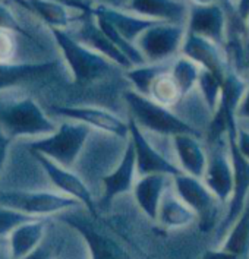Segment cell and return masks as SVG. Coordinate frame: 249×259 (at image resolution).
Returning <instances> with one entry per match:
<instances>
[{
	"label": "cell",
	"instance_id": "6da1fadb",
	"mask_svg": "<svg viewBox=\"0 0 249 259\" xmlns=\"http://www.w3.org/2000/svg\"><path fill=\"white\" fill-rule=\"evenodd\" d=\"M0 127L12 138H43L57 123L31 97H0Z\"/></svg>",
	"mask_w": 249,
	"mask_h": 259
},
{
	"label": "cell",
	"instance_id": "7a4b0ae2",
	"mask_svg": "<svg viewBox=\"0 0 249 259\" xmlns=\"http://www.w3.org/2000/svg\"><path fill=\"white\" fill-rule=\"evenodd\" d=\"M56 44L63 56L72 79L76 85H90L94 82L110 76L117 68L104 56H101L88 46L78 40L75 35L69 34L66 29L49 28Z\"/></svg>",
	"mask_w": 249,
	"mask_h": 259
},
{
	"label": "cell",
	"instance_id": "3957f363",
	"mask_svg": "<svg viewBox=\"0 0 249 259\" xmlns=\"http://www.w3.org/2000/svg\"><path fill=\"white\" fill-rule=\"evenodd\" d=\"M91 134L93 129L87 124L75 120H63L50 135L35 138L34 141L27 142L25 147L29 152L44 155L56 164L72 170L78 163Z\"/></svg>",
	"mask_w": 249,
	"mask_h": 259
},
{
	"label": "cell",
	"instance_id": "277c9868",
	"mask_svg": "<svg viewBox=\"0 0 249 259\" xmlns=\"http://www.w3.org/2000/svg\"><path fill=\"white\" fill-rule=\"evenodd\" d=\"M122 98L129 113V119L145 134L167 138L179 134H194L199 137L172 110L154 103L150 97L141 96L129 88L122 93Z\"/></svg>",
	"mask_w": 249,
	"mask_h": 259
},
{
	"label": "cell",
	"instance_id": "5b68a950",
	"mask_svg": "<svg viewBox=\"0 0 249 259\" xmlns=\"http://www.w3.org/2000/svg\"><path fill=\"white\" fill-rule=\"evenodd\" d=\"M0 205L24 212L34 219L60 215L65 211L79 208L81 204L60 192L38 189H0Z\"/></svg>",
	"mask_w": 249,
	"mask_h": 259
},
{
	"label": "cell",
	"instance_id": "8992f818",
	"mask_svg": "<svg viewBox=\"0 0 249 259\" xmlns=\"http://www.w3.org/2000/svg\"><path fill=\"white\" fill-rule=\"evenodd\" d=\"M75 209L76 208L62 212L59 220L82 237L90 259H131L119 242L100 227L98 219L90 214H78Z\"/></svg>",
	"mask_w": 249,
	"mask_h": 259
},
{
	"label": "cell",
	"instance_id": "52a82bcc",
	"mask_svg": "<svg viewBox=\"0 0 249 259\" xmlns=\"http://www.w3.org/2000/svg\"><path fill=\"white\" fill-rule=\"evenodd\" d=\"M185 35V25L157 22L139 35L135 46L145 63H163L180 55Z\"/></svg>",
	"mask_w": 249,
	"mask_h": 259
},
{
	"label": "cell",
	"instance_id": "ba28073f",
	"mask_svg": "<svg viewBox=\"0 0 249 259\" xmlns=\"http://www.w3.org/2000/svg\"><path fill=\"white\" fill-rule=\"evenodd\" d=\"M207 167L202 176V182L219 199V202L226 206L232 196L235 180L227 134L214 138V141H211L210 145H207Z\"/></svg>",
	"mask_w": 249,
	"mask_h": 259
},
{
	"label": "cell",
	"instance_id": "9c48e42d",
	"mask_svg": "<svg viewBox=\"0 0 249 259\" xmlns=\"http://www.w3.org/2000/svg\"><path fill=\"white\" fill-rule=\"evenodd\" d=\"M236 127H237V123L230 124L227 127V141H229V150H230V157H232V163H233L235 180H233L232 196L226 205V209L223 212L220 223L216 227V236H217V239H220V242L226 236L227 230L232 227L236 219L240 215L249 198V161L240 155V152L236 147L235 139H233V132H236Z\"/></svg>",
	"mask_w": 249,
	"mask_h": 259
},
{
	"label": "cell",
	"instance_id": "30bf717a",
	"mask_svg": "<svg viewBox=\"0 0 249 259\" xmlns=\"http://www.w3.org/2000/svg\"><path fill=\"white\" fill-rule=\"evenodd\" d=\"M129 123V141L135 151V161H137V173L139 176L147 175H166L175 176L179 175L180 170L172 158L161 147H158L150 135L141 131L131 119Z\"/></svg>",
	"mask_w": 249,
	"mask_h": 259
},
{
	"label": "cell",
	"instance_id": "8fae6325",
	"mask_svg": "<svg viewBox=\"0 0 249 259\" xmlns=\"http://www.w3.org/2000/svg\"><path fill=\"white\" fill-rule=\"evenodd\" d=\"M31 154L35 158V161L38 163V165L42 167V170L47 176V179L50 180V183L57 191L75 201H78L81 206L87 209V212L90 215H93L94 219H98L97 201L94 199V195L91 192V188L88 186V183L78 173H75L70 168L56 164L55 161L46 158L44 155L35 154V152H31Z\"/></svg>",
	"mask_w": 249,
	"mask_h": 259
},
{
	"label": "cell",
	"instance_id": "7c38bea8",
	"mask_svg": "<svg viewBox=\"0 0 249 259\" xmlns=\"http://www.w3.org/2000/svg\"><path fill=\"white\" fill-rule=\"evenodd\" d=\"M172 188L176 195L195 212L198 221L204 224L214 226L219 208L223 205L205 186L202 179L194 178L185 173L172 176Z\"/></svg>",
	"mask_w": 249,
	"mask_h": 259
},
{
	"label": "cell",
	"instance_id": "4fadbf2b",
	"mask_svg": "<svg viewBox=\"0 0 249 259\" xmlns=\"http://www.w3.org/2000/svg\"><path fill=\"white\" fill-rule=\"evenodd\" d=\"M53 113L65 117V120L87 124L90 129L109 134L113 137L129 138V123L110 110L94 107V106H57L53 107Z\"/></svg>",
	"mask_w": 249,
	"mask_h": 259
},
{
	"label": "cell",
	"instance_id": "5bb4252c",
	"mask_svg": "<svg viewBox=\"0 0 249 259\" xmlns=\"http://www.w3.org/2000/svg\"><path fill=\"white\" fill-rule=\"evenodd\" d=\"M229 11L222 3H214L208 6L188 3L186 31L204 37L223 47L227 38Z\"/></svg>",
	"mask_w": 249,
	"mask_h": 259
},
{
	"label": "cell",
	"instance_id": "9a60e30c",
	"mask_svg": "<svg viewBox=\"0 0 249 259\" xmlns=\"http://www.w3.org/2000/svg\"><path fill=\"white\" fill-rule=\"evenodd\" d=\"M137 179H138V173H137L135 151L132 147V142L128 139V145L124 148L120 161L100 180L101 195H100V201H97V206L101 205L104 208H109L116 198L132 192Z\"/></svg>",
	"mask_w": 249,
	"mask_h": 259
},
{
	"label": "cell",
	"instance_id": "2e32d148",
	"mask_svg": "<svg viewBox=\"0 0 249 259\" xmlns=\"http://www.w3.org/2000/svg\"><path fill=\"white\" fill-rule=\"evenodd\" d=\"M180 55L189 57L201 68L214 73L220 79L224 78L226 72L230 69L227 56L222 46L188 31L182 42Z\"/></svg>",
	"mask_w": 249,
	"mask_h": 259
},
{
	"label": "cell",
	"instance_id": "e0dca14e",
	"mask_svg": "<svg viewBox=\"0 0 249 259\" xmlns=\"http://www.w3.org/2000/svg\"><path fill=\"white\" fill-rule=\"evenodd\" d=\"M175 163L180 173L202 179L207 167V144L204 138L194 134H179L172 137Z\"/></svg>",
	"mask_w": 249,
	"mask_h": 259
},
{
	"label": "cell",
	"instance_id": "ac0fdd59",
	"mask_svg": "<svg viewBox=\"0 0 249 259\" xmlns=\"http://www.w3.org/2000/svg\"><path fill=\"white\" fill-rule=\"evenodd\" d=\"M57 63L47 62H9L0 63V93L18 88L24 83L43 79L52 75Z\"/></svg>",
	"mask_w": 249,
	"mask_h": 259
},
{
	"label": "cell",
	"instance_id": "d6986e66",
	"mask_svg": "<svg viewBox=\"0 0 249 259\" xmlns=\"http://www.w3.org/2000/svg\"><path fill=\"white\" fill-rule=\"evenodd\" d=\"M126 9L152 21L186 27L188 3L178 0H128Z\"/></svg>",
	"mask_w": 249,
	"mask_h": 259
},
{
	"label": "cell",
	"instance_id": "ffe728a7",
	"mask_svg": "<svg viewBox=\"0 0 249 259\" xmlns=\"http://www.w3.org/2000/svg\"><path fill=\"white\" fill-rule=\"evenodd\" d=\"M76 38L81 42H84L85 46H88L90 49H93L94 52L104 56L107 60H110L111 63H114L117 68H120L122 70L132 68V63L129 62V59L97 27L96 19L93 16V11L85 15Z\"/></svg>",
	"mask_w": 249,
	"mask_h": 259
},
{
	"label": "cell",
	"instance_id": "44dd1931",
	"mask_svg": "<svg viewBox=\"0 0 249 259\" xmlns=\"http://www.w3.org/2000/svg\"><path fill=\"white\" fill-rule=\"evenodd\" d=\"M172 183V176L166 175H147L139 176L134 185L132 195L138 205V208L144 212L145 217L155 221L157 211L161 202V198Z\"/></svg>",
	"mask_w": 249,
	"mask_h": 259
},
{
	"label": "cell",
	"instance_id": "7402d4cb",
	"mask_svg": "<svg viewBox=\"0 0 249 259\" xmlns=\"http://www.w3.org/2000/svg\"><path fill=\"white\" fill-rule=\"evenodd\" d=\"M170 110L201 138L205 137L214 119V113L210 110L196 88L182 97L178 104Z\"/></svg>",
	"mask_w": 249,
	"mask_h": 259
},
{
	"label": "cell",
	"instance_id": "603a6c76",
	"mask_svg": "<svg viewBox=\"0 0 249 259\" xmlns=\"http://www.w3.org/2000/svg\"><path fill=\"white\" fill-rule=\"evenodd\" d=\"M93 14L100 15L106 21H109L124 40H128L132 44H135V41L138 40V37L145 29L160 22V21H152L148 18L132 14L129 11H123L116 6H109V5H97L93 9Z\"/></svg>",
	"mask_w": 249,
	"mask_h": 259
},
{
	"label": "cell",
	"instance_id": "cb8c5ba5",
	"mask_svg": "<svg viewBox=\"0 0 249 259\" xmlns=\"http://www.w3.org/2000/svg\"><path fill=\"white\" fill-rule=\"evenodd\" d=\"M195 221H198L195 212L176 195L170 183L161 198L155 223L170 230H178L192 226Z\"/></svg>",
	"mask_w": 249,
	"mask_h": 259
},
{
	"label": "cell",
	"instance_id": "d4e9b609",
	"mask_svg": "<svg viewBox=\"0 0 249 259\" xmlns=\"http://www.w3.org/2000/svg\"><path fill=\"white\" fill-rule=\"evenodd\" d=\"M47 232L46 219H34L18 226L8 236L11 259H21L42 245Z\"/></svg>",
	"mask_w": 249,
	"mask_h": 259
},
{
	"label": "cell",
	"instance_id": "484cf974",
	"mask_svg": "<svg viewBox=\"0 0 249 259\" xmlns=\"http://www.w3.org/2000/svg\"><path fill=\"white\" fill-rule=\"evenodd\" d=\"M18 6L38 16L49 28L66 29L76 19L72 14L69 5L55 2V0H12ZM72 8V6H70Z\"/></svg>",
	"mask_w": 249,
	"mask_h": 259
},
{
	"label": "cell",
	"instance_id": "4316f807",
	"mask_svg": "<svg viewBox=\"0 0 249 259\" xmlns=\"http://www.w3.org/2000/svg\"><path fill=\"white\" fill-rule=\"evenodd\" d=\"M219 247L242 259H249V198L240 215L227 230Z\"/></svg>",
	"mask_w": 249,
	"mask_h": 259
},
{
	"label": "cell",
	"instance_id": "83f0119b",
	"mask_svg": "<svg viewBox=\"0 0 249 259\" xmlns=\"http://www.w3.org/2000/svg\"><path fill=\"white\" fill-rule=\"evenodd\" d=\"M170 65H172V60L163 62V63H144L139 66L126 69L123 70V75L126 81H129V83L132 85L131 90H134L141 96L148 97L154 79L163 72H167L170 69Z\"/></svg>",
	"mask_w": 249,
	"mask_h": 259
},
{
	"label": "cell",
	"instance_id": "f1b7e54d",
	"mask_svg": "<svg viewBox=\"0 0 249 259\" xmlns=\"http://www.w3.org/2000/svg\"><path fill=\"white\" fill-rule=\"evenodd\" d=\"M201 70L202 68L186 56L179 55L172 60L169 72L176 82V85L179 87L182 97L186 96L188 93L194 91L196 88Z\"/></svg>",
	"mask_w": 249,
	"mask_h": 259
},
{
	"label": "cell",
	"instance_id": "f546056e",
	"mask_svg": "<svg viewBox=\"0 0 249 259\" xmlns=\"http://www.w3.org/2000/svg\"><path fill=\"white\" fill-rule=\"evenodd\" d=\"M170 70V69H169ZM163 72L161 75H158L154 82L151 83L148 97L151 98L154 103L167 107V109H173L178 101L182 98L179 87L176 85L175 79L172 78L170 72Z\"/></svg>",
	"mask_w": 249,
	"mask_h": 259
},
{
	"label": "cell",
	"instance_id": "4dcf8cb0",
	"mask_svg": "<svg viewBox=\"0 0 249 259\" xmlns=\"http://www.w3.org/2000/svg\"><path fill=\"white\" fill-rule=\"evenodd\" d=\"M222 82L223 79L217 78L214 73L202 69L196 83V90L199 91V94L205 100L207 106L214 114L217 113L222 100Z\"/></svg>",
	"mask_w": 249,
	"mask_h": 259
},
{
	"label": "cell",
	"instance_id": "1f68e13d",
	"mask_svg": "<svg viewBox=\"0 0 249 259\" xmlns=\"http://www.w3.org/2000/svg\"><path fill=\"white\" fill-rule=\"evenodd\" d=\"M31 220H34V217L0 205V237H8L18 226Z\"/></svg>",
	"mask_w": 249,
	"mask_h": 259
},
{
	"label": "cell",
	"instance_id": "d6a6232c",
	"mask_svg": "<svg viewBox=\"0 0 249 259\" xmlns=\"http://www.w3.org/2000/svg\"><path fill=\"white\" fill-rule=\"evenodd\" d=\"M18 53L16 32L0 28V63L15 62Z\"/></svg>",
	"mask_w": 249,
	"mask_h": 259
},
{
	"label": "cell",
	"instance_id": "836d02e7",
	"mask_svg": "<svg viewBox=\"0 0 249 259\" xmlns=\"http://www.w3.org/2000/svg\"><path fill=\"white\" fill-rule=\"evenodd\" d=\"M0 28L14 31L24 37H31L25 25L19 21V18L15 15L14 11L6 3H2V2H0Z\"/></svg>",
	"mask_w": 249,
	"mask_h": 259
},
{
	"label": "cell",
	"instance_id": "e575fe53",
	"mask_svg": "<svg viewBox=\"0 0 249 259\" xmlns=\"http://www.w3.org/2000/svg\"><path fill=\"white\" fill-rule=\"evenodd\" d=\"M233 139L240 155L249 161V126L237 123L236 132H233Z\"/></svg>",
	"mask_w": 249,
	"mask_h": 259
},
{
	"label": "cell",
	"instance_id": "d590c367",
	"mask_svg": "<svg viewBox=\"0 0 249 259\" xmlns=\"http://www.w3.org/2000/svg\"><path fill=\"white\" fill-rule=\"evenodd\" d=\"M236 123L239 124H243V126H249V79H248V87L245 90V94L242 97L237 109L235 113Z\"/></svg>",
	"mask_w": 249,
	"mask_h": 259
},
{
	"label": "cell",
	"instance_id": "8d00e7d4",
	"mask_svg": "<svg viewBox=\"0 0 249 259\" xmlns=\"http://www.w3.org/2000/svg\"><path fill=\"white\" fill-rule=\"evenodd\" d=\"M12 144H14V139L0 127V175H2V171H3V168L6 165L8 157H9V151L12 148Z\"/></svg>",
	"mask_w": 249,
	"mask_h": 259
},
{
	"label": "cell",
	"instance_id": "74e56055",
	"mask_svg": "<svg viewBox=\"0 0 249 259\" xmlns=\"http://www.w3.org/2000/svg\"><path fill=\"white\" fill-rule=\"evenodd\" d=\"M21 259H53V250L52 246L43 242L38 247H35L32 252H29L24 258Z\"/></svg>",
	"mask_w": 249,
	"mask_h": 259
},
{
	"label": "cell",
	"instance_id": "f35d334b",
	"mask_svg": "<svg viewBox=\"0 0 249 259\" xmlns=\"http://www.w3.org/2000/svg\"><path fill=\"white\" fill-rule=\"evenodd\" d=\"M201 259H242L235 253H230L227 250H223L222 247H216V249H208L205 253L202 255Z\"/></svg>",
	"mask_w": 249,
	"mask_h": 259
},
{
	"label": "cell",
	"instance_id": "ab89813d",
	"mask_svg": "<svg viewBox=\"0 0 249 259\" xmlns=\"http://www.w3.org/2000/svg\"><path fill=\"white\" fill-rule=\"evenodd\" d=\"M232 11L242 22H245L249 16V0H235L232 3Z\"/></svg>",
	"mask_w": 249,
	"mask_h": 259
},
{
	"label": "cell",
	"instance_id": "60d3db41",
	"mask_svg": "<svg viewBox=\"0 0 249 259\" xmlns=\"http://www.w3.org/2000/svg\"><path fill=\"white\" fill-rule=\"evenodd\" d=\"M188 3H191V5H198V6H208V5L222 3V2H220V0H188Z\"/></svg>",
	"mask_w": 249,
	"mask_h": 259
},
{
	"label": "cell",
	"instance_id": "b9f144b4",
	"mask_svg": "<svg viewBox=\"0 0 249 259\" xmlns=\"http://www.w3.org/2000/svg\"><path fill=\"white\" fill-rule=\"evenodd\" d=\"M98 5H109V6H111V0H98Z\"/></svg>",
	"mask_w": 249,
	"mask_h": 259
},
{
	"label": "cell",
	"instance_id": "7bdbcfd3",
	"mask_svg": "<svg viewBox=\"0 0 249 259\" xmlns=\"http://www.w3.org/2000/svg\"><path fill=\"white\" fill-rule=\"evenodd\" d=\"M243 24H245V28H246V31H248V32H249V16H248V18H246V21H245Z\"/></svg>",
	"mask_w": 249,
	"mask_h": 259
},
{
	"label": "cell",
	"instance_id": "ee69618b",
	"mask_svg": "<svg viewBox=\"0 0 249 259\" xmlns=\"http://www.w3.org/2000/svg\"><path fill=\"white\" fill-rule=\"evenodd\" d=\"M245 76H246V78L249 79V66H248V69H246V72H245Z\"/></svg>",
	"mask_w": 249,
	"mask_h": 259
},
{
	"label": "cell",
	"instance_id": "f6af8a7d",
	"mask_svg": "<svg viewBox=\"0 0 249 259\" xmlns=\"http://www.w3.org/2000/svg\"><path fill=\"white\" fill-rule=\"evenodd\" d=\"M178 2H183V3H188V0H178Z\"/></svg>",
	"mask_w": 249,
	"mask_h": 259
},
{
	"label": "cell",
	"instance_id": "bcb514c9",
	"mask_svg": "<svg viewBox=\"0 0 249 259\" xmlns=\"http://www.w3.org/2000/svg\"><path fill=\"white\" fill-rule=\"evenodd\" d=\"M79 2H82V0H79Z\"/></svg>",
	"mask_w": 249,
	"mask_h": 259
}]
</instances>
